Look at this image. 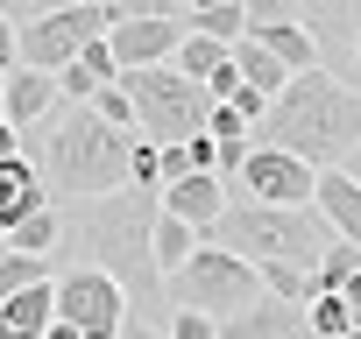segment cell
Here are the masks:
<instances>
[{
	"label": "cell",
	"mask_w": 361,
	"mask_h": 339,
	"mask_svg": "<svg viewBox=\"0 0 361 339\" xmlns=\"http://www.w3.org/2000/svg\"><path fill=\"white\" fill-rule=\"evenodd\" d=\"M319 219L333 226V241H347V248H361V191L340 177V170H326V177H319Z\"/></svg>",
	"instance_id": "9a60e30c"
},
{
	"label": "cell",
	"mask_w": 361,
	"mask_h": 339,
	"mask_svg": "<svg viewBox=\"0 0 361 339\" xmlns=\"http://www.w3.org/2000/svg\"><path fill=\"white\" fill-rule=\"evenodd\" d=\"M121 92H128L135 127L149 134V148H185L192 134H206L213 99H206V85H192L177 64H163V71H121Z\"/></svg>",
	"instance_id": "5b68a950"
},
{
	"label": "cell",
	"mask_w": 361,
	"mask_h": 339,
	"mask_svg": "<svg viewBox=\"0 0 361 339\" xmlns=\"http://www.w3.org/2000/svg\"><path fill=\"white\" fill-rule=\"evenodd\" d=\"M248 43H262L290 78H305V71H319V36L290 15V8H248Z\"/></svg>",
	"instance_id": "30bf717a"
},
{
	"label": "cell",
	"mask_w": 361,
	"mask_h": 339,
	"mask_svg": "<svg viewBox=\"0 0 361 339\" xmlns=\"http://www.w3.org/2000/svg\"><path fill=\"white\" fill-rule=\"evenodd\" d=\"M121 8H99V0H71V8H29L22 15V71H71L99 36H114Z\"/></svg>",
	"instance_id": "8992f818"
},
{
	"label": "cell",
	"mask_w": 361,
	"mask_h": 339,
	"mask_svg": "<svg viewBox=\"0 0 361 339\" xmlns=\"http://www.w3.org/2000/svg\"><path fill=\"white\" fill-rule=\"evenodd\" d=\"M92 113H99L114 134H135V106H128V92H121V85H99V92H92Z\"/></svg>",
	"instance_id": "cb8c5ba5"
},
{
	"label": "cell",
	"mask_w": 361,
	"mask_h": 339,
	"mask_svg": "<svg viewBox=\"0 0 361 339\" xmlns=\"http://www.w3.org/2000/svg\"><path fill=\"white\" fill-rule=\"evenodd\" d=\"M220 332H227V339H312L305 311H290V304H276V297L248 304V311H241V318H227Z\"/></svg>",
	"instance_id": "5bb4252c"
},
{
	"label": "cell",
	"mask_w": 361,
	"mask_h": 339,
	"mask_svg": "<svg viewBox=\"0 0 361 339\" xmlns=\"http://www.w3.org/2000/svg\"><path fill=\"white\" fill-rule=\"evenodd\" d=\"M43 339H78V332H71V325H50V332H43Z\"/></svg>",
	"instance_id": "4dcf8cb0"
},
{
	"label": "cell",
	"mask_w": 361,
	"mask_h": 339,
	"mask_svg": "<svg viewBox=\"0 0 361 339\" xmlns=\"http://www.w3.org/2000/svg\"><path fill=\"white\" fill-rule=\"evenodd\" d=\"M57 234H64V219H57V212H36V219H22V226L8 234V255H29V262H50Z\"/></svg>",
	"instance_id": "d6986e66"
},
{
	"label": "cell",
	"mask_w": 361,
	"mask_h": 339,
	"mask_svg": "<svg viewBox=\"0 0 361 339\" xmlns=\"http://www.w3.org/2000/svg\"><path fill=\"white\" fill-rule=\"evenodd\" d=\"M36 212H50V184H43V170H36L29 155L0 162V241H8L22 219H36Z\"/></svg>",
	"instance_id": "8fae6325"
},
{
	"label": "cell",
	"mask_w": 361,
	"mask_h": 339,
	"mask_svg": "<svg viewBox=\"0 0 361 339\" xmlns=\"http://www.w3.org/2000/svg\"><path fill=\"white\" fill-rule=\"evenodd\" d=\"M156 205H163L170 219H185L192 234H213L220 212H227V184H220V177H177V184L156 191Z\"/></svg>",
	"instance_id": "7c38bea8"
},
{
	"label": "cell",
	"mask_w": 361,
	"mask_h": 339,
	"mask_svg": "<svg viewBox=\"0 0 361 339\" xmlns=\"http://www.w3.org/2000/svg\"><path fill=\"white\" fill-rule=\"evenodd\" d=\"M340 304H347V318H354V325H361V276H354V283H347V290H340Z\"/></svg>",
	"instance_id": "f1b7e54d"
},
{
	"label": "cell",
	"mask_w": 361,
	"mask_h": 339,
	"mask_svg": "<svg viewBox=\"0 0 361 339\" xmlns=\"http://www.w3.org/2000/svg\"><path fill=\"white\" fill-rule=\"evenodd\" d=\"M213 248L241 255L248 269H269V262H290V269H319L326 248H333V226L312 212H276V205H227L220 226H213Z\"/></svg>",
	"instance_id": "277c9868"
},
{
	"label": "cell",
	"mask_w": 361,
	"mask_h": 339,
	"mask_svg": "<svg viewBox=\"0 0 361 339\" xmlns=\"http://www.w3.org/2000/svg\"><path fill=\"white\" fill-rule=\"evenodd\" d=\"M354 276H361V248L333 241V248H326V262H319V283H326V297H340V290H347Z\"/></svg>",
	"instance_id": "7402d4cb"
},
{
	"label": "cell",
	"mask_w": 361,
	"mask_h": 339,
	"mask_svg": "<svg viewBox=\"0 0 361 339\" xmlns=\"http://www.w3.org/2000/svg\"><path fill=\"white\" fill-rule=\"evenodd\" d=\"M185 36H213V43H248V8L241 0H199V8H185Z\"/></svg>",
	"instance_id": "2e32d148"
},
{
	"label": "cell",
	"mask_w": 361,
	"mask_h": 339,
	"mask_svg": "<svg viewBox=\"0 0 361 339\" xmlns=\"http://www.w3.org/2000/svg\"><path fill=\"white\" fill-rule=\"evenodd\" d=\"M340 177H347V184H354V191H361V148H354V155H347V162H340Z\"/></svg>",
	"instance_id": "f546056e"
},
{
	"label": "cell",
	"mask_w": 361,
	"mask_h": 339,
	"mask_svg": "<svg viewBox=\"0 0 361 339\" xmlns=\"http://www.w3.org/2000/svg\"><path fill=\"white\" fill-rule=\"evenodd\" d=\"M57 325H71L78 339H121L128 332V290L99 269H71V276H57Z\"/></svg>",
	"instance_id": "ba28073f"
},
{
	"label": "cell",
	"mask_w": 361,
	"mask_h": 339,
	"mask_svg": "<svg viewBox=\"0 0 361 339\" xmlns=\"http://www.w3.org/2000/svg\"><path fill=\"white\" fill-rule=\"evenodd\" d=\"M227 57H234V50H227V43H213V36H185V50H177V57H170V64H177V71H185V78H192V85H206V78H213V71H220V64H227Z\"/></svg>",
	"instance_id": "ffe728a7"
},
{
	"label": "cell",
	"mask_w": 361,
	"mask_h": 339,
	"mask_svg": "<svg viewBox=\"0 0 361 339\" xmlns=\"http://www.w3.org/2000/svg\"><path fill=\"white\" fill-rule=\"evenodd\" d=\"M234 71H241V92H255V99H283V85H290V71L262 50V43H234Z\"/></svg>",
	"instance_id": "e0dca14e"
},
{
	"label": "cell",
	"mask_w": 361,
	"mask_h": 339,
	"mask_svg": "<svg viewBox=\"0 0 361 339\" xmlns=\"http://www.w3.org/2000/svg\"><path fill=\"white\" fill-rule=\"evenodd\" d=\"M78 234H85V248H92L99 276H114V283H121L142 311L163 297L156 248H149V234H156V198H142V191L92 198V205H85V219H78Z\"/></svg>",
	"instance_id": "3957f363"
},
{
	"label": "cell",
	"mask_w": 361,
	"mask_h": 339,
	"mask_svg": "<svg viewBox=\"0 0 361 339\" xmlns=\"http://www.w3.org/2000/svg\"><path fill=\"white\" fill-rule=\"evenodd\" d=\"M305 325H312V339H347V332H354V318H347L340 297H319V304L305 311Z\"/></svg>",
	"instance_id": "603a6c76"
},
{
	"label": "cell",
	"mask_w": 361,
	"mask_h": 339,
	"mask_svg": "<svg viewBox=\"0 0 361 339\" xmlns=\"http://www.w3.org/2000/svg\"><path fill=\"white\" fill-rule=\"evenodd\" d=\"M206 134H213L220 148H234V141H248V120H241L234 106H213V113H206Z\"/></svg>",
	"instance_id": "d4e9b609"
},
{
	"label": "cell",
	"mask_w": 361,
	"mask_h": 339,
	"mask_svg": "<svg viewBox=\"0 0 361 339\" xmlns=\"http://www.w3.org/2000/svg\"><path fill=\"white\" fill-rule=\"evenodd\" d=\"M0 106H8V127H43L64 99H57V78H43V71H15L8 78V99H0Z\"/></svg>",
	"instance_id": "4fadbf2b"
},
{
	"label": "cell",
	"mask_w": 361,
	"mask_h": 339,
	"mask_svg": "<svg viewBox=\"0 0 361 339\" xmlns=\"http://www.w3.org/2000/svg\"><path fill=\"white\" fill-rule=\"evenodd\" d=\"M262 148H283L305 170H340L361 148V92H347V78H333V71L290 78L262 120Z\"/></svg>",
	"instance_id": "6da1fadb"
},
{
	"label": "cell",
	"mask_w": 361,
	"mask_h": 339,
	"mask_svg": "<svg viewBox=\"0 0 361 339\" xmlns=\"http://www.w3.org/2000/svg\"><path fill=\"white\" fill-rule=\"evenodd\" d=\"M170 339H227L213 318H199V311H170Z\"/></svg>",
	"instance_id": "484cf974"
},
{
	"label": "cell",
	"mask_w": 361,
	"mask_h": 339,
	"mask_svg": "<svg viewBox=\"0 0 361 339\" xmlns=\"http://www.w3.org/2000/svg\"><path fill=\"white\" fill-rule=\"evenodd\" d=\"M36 283H57V269L50 262H29V255H0V304L22 297V290H36Z\"/></svg>",
	"instance_id": "44dd1931"
},
{
	"label": "cell",
	"mask_w": 361,
	"mask_h": 339,
	"mask_svg": "<svg viewBox=\"0 0 361 339\" xmlns=\"http://www.w3.org/2000/svg\"><path fill=\"white\" fill-rule=\"evenodd\" d=\"M347 92H361V29H354V50H347Z\"/></svg>",
	"instance_id": "83f0119b"
},
{
	"label": "cell",
	"mask_w": 361,
	"mask_h": 339,
	"mask_svg": "<svg viewBox=\"0 0 361 339\" xmlns=\"http://www.w3.org/2000/svg\"><path fill=\"white\" fill-rule=\"evenodd\" d=\"M0 71H22V29L8 8H0Z\"/></svg>",
	"instance_id": "4316f807"
},
{
	"label": "cell",
	"mask_w": 361,
	"mask_h": 339,
	"mask_svg": "<svg viewBox=\"0 0 361 339\" xmlns=\"http://www.w3.org/2000/svg\"><path fill=\"white\" fill-rule=\"evenodd\" d=\"M149 248H156V276H163V283H170V276H177V269H185V262H192V255H199V248H206V241H199V234H192V226H185V219H170V212H163V205H156V234H149Z\"/></svg>",
	"instance_id": "ac0fdd59"
},
{
	"label": "cell",
	"mask_w": 361,
	"mask_h": 339,
	"mask_svg": "<svg viewBox=\"0 0 361 339\" xmlns=\"http://www.w3.org/2000/svg\"><path fill=\"white\" fill-rule=\"evenodd\" d=\"M128 155H135V134H114L92 106H64L36 127V170L43 184L92 205V198H121L128 191Z\"/></svg>",
	"instance_id": "7a4b0ae2"
},
{
	"label": "cell",
	"mask_w": 361,
	"mask_h": 339,
	"mask_svg": "<svg viewBox=\"0 0 361 339\" xmlns=\"http://www.w3.org/2000/svg\"><path fill=\"white\" fill-rule=\"evenodd\" d=\"M347 339H361V325H354V332H347Z\"/></svg>",
	"instance_id": "1f68e13d"
},
{
	"label": "cell",
	"mask_w": 361,
	"mask_h": 339,
	"mask_svg": "<svg viewBox=\"0 0 361 339\" xmlns=\"http://www.w3.org/2000/svg\"><path fill=\"white\" fill-rule=\"evenodd\" d=\"M163 290H170L177 311H199V318H213V325H227V318H241L248 304H262V276H255L241 255L213 248V241H206L185 269H177Z\"/></svg>",
	"instance_id": "52a82bcc"
},
{
	"label": "cell",
	"mask_w": 361,
	"mask_h": 339,
	"mask_svg": "<svg viewBox=\"0 0 361 339\" xmlns=\"http://www.w3.org/2000/svg\"><path fill=\"white\" fill-rule=\"evenodd\" d=\"M241 177V191H248V205H276V212H312V198H319V170H305L298 155H283V148H248V162L234 170Z\"/></svg>",
	"instance_id": "9c48e42d"
}]
</instances>
